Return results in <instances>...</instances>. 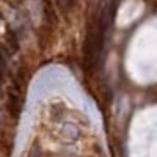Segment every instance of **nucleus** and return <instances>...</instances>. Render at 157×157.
Here are the masks:
<instances>
[{"instance_id": "nucleus-1", "label": "nucleus", "mask_w": 157, "mask_h": 157, "mask_svg": "<svg viewBox=\"0 0 157 157\" xmlns=\"http://www.w3.org/2000/svg\"><path fill=\"white\" fill-rule=\"evenodd\" d=\"M115 2L109 0L101 10L98 17L93 21L91 27L86 35V43H85V64L90 71H93L96 66H99L101 54L104 50V44H105L107 32L115 17Z\"/></svg>"}]
</instances>
